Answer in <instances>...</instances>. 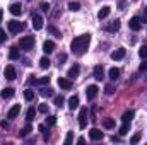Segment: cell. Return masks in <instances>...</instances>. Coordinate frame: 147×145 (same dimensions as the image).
Wrapping results in <instances>:
<instances>
[{"label": "cell", "instance_id": "obj_29", "mask_svg": "<svg viewBox=\"0 0 147 145\" xmlns=\"http://www.w3.org/2000/svg\"><path fill=\"white\" fill-rule=\"evenodd\" d=\"M69 9L72 12H77V10H80V3L79 2H69Z\"/></svg>", "mask_w": 147, "mask_h": 145}, {"label": "cell", "instance_id": "obj_5", "mask_svg": "<svg viewBox=\"0 0 147 145\" xmlns=\"http://www.w3.org/2000/svg\"><path fill=\"white\" fill-rule=\"evenodd\" d=\"M128 26H130V29H132V31H139V29L142 28V19H140V17H137V15H134V17L130 19Z\"/></svg>", "mask_w": 147, "mask_h": 145}, {"label": "cell", "instance_id": "obj_6", "mask_svg": "<svg viewBox=\"0 0 147 145\" xmlns=\"http://www.w3.org/2000/svg\"><path fill=\"white\" fill-rule=\"evenodd\" d=\"M31 19H33V28H34L36 31H39V29L43 28V17H41L39 14H33Z\"/></svg>", "mask_w": 147, "mask_h": 145}, {"label": "cell", "instance_id": "obj_22", "mask_svg": "<svg viewBox=\"0 0 147 145\" xmlns=\"http://www.w3.org/2000/svg\"><path fill=\"white\" fill-rule=\"evenodd\" d=\"M69 108L70 109L79 108V97H77V96H72V97L69 99Z\"/></svg>", "mask_w": 147, "mask_h": 145}, {"label": "cell", "instance_id": "obj_31", "mask_svg": "<svg viewBox=\"0 0 147 145\" xmlns=\"http://www.w3.org/2000/svg\"><path fill=\"white\" fill-rule=\"evenodd\" d=\"M128 130H130V123H123L121 128H120V135H127Z\"/></svg>", "mask_w": 147, "mask_h": 145}, {"label": "cell", "instance_id": "obj_14", "mask_svg": "<svg viewBox=\"0 0 147 145\" xmlns=\"http://www.w3.org/2000/svg\"><path fill=\"white\" fill-rule=\"evenodd\" d=\"M5 79H9V80H14L17 75H16V68L12 67V65H9V67H5Z\"/></svg>", "mask_w": 147, "mask_h": 145}, {"label": "cell", "instance_id": "obj_48", "mask_svg": "<svg viewBox=\"0 0 147 145\" xmlns=\"http://www.w3.org/2000/svg\"><path fill=\"white\" fill-rule=\"evenodd\" d=\"M2 15H3V12H2V10H0V22H2Z\"/></svg>", "mask_w": 147, "mask_h": 145}, {"label": "cell", "instance_id": "obj_21", "mask_svg": "<svg viewBox=\"0 0 147 145\" xmlns=\"http://www.w3.org/2000/svg\"><path fill=\"white\" fill-rule=\"evenodd\" d=\"M103 126L108 128V130L115 128V119H113V118H105V119H103Z\"/></svg>", "mask_w": 147, "mask_h": 145}, {"label": "cell", "instance_id": "obj_35", "mask_svg": "<svg viewBox=\"0 0 147 145\" xmlns=\"http://www.w3.org/2000/svg\"><path fill=\"white\" fill-rule=\"evenodd\" d=\"M67 62V55L65 53H60L58 55V65H62V63H65Z\"/></svg>", "mask_w": 147, "mask_h": 145}, {"label": "cell", "instance_id": "obj_46", "mask_svg": "<svg viewBox=\"0 0 147 145\" xmlns=\"http://www.w3.org/2000/svg\"><path fill=\"white\" fill-rule=\"evenodd\" d=\"M140 70H147V62H142L140 63Z\"/></svg>", "mask_w": 147, "mask_h": 145}, {"label": "cell", "instance_id": "obj_28", "mask_svg": "<svg viewBox=\"0 0 147 145\" xmlns=\"http://www.w3.org/2000/svg\"><path fill=\"white\" fill-rule=\"evenodd\" d=\"M24 99H26V101H33V99H34V92H33L31 89H26V91H24Z\"/></svg>", "mask_w": 147, "mask_h": 145}, {"label": "cell", "instance_id": "obj_7", "mask_svg": "<svg viewBox=\"0 0 147 145\" xmlns=\"http://www.w3.org/2000/svg\"><path fill=\"white\" fill-rule=\"evenodd\" d=\"M98 85H87V89H86V96H87V99L91 101V99H94L96 96H98Z\"/></svg>", "mask_w": 147, "mask_h": 145}, {"label": "cell", "instance_id": "obj_2", "mask_svg": "<svg viewBox=\"0 0 147 145\" xmlns=\"http://www.w3.org/2000/svg\"><path fill=\"white\" fill-rule=\"evenodd\" d=\"M34 46V38L33 36H24L19 39V48L21 50H33Z\"/></svg>", "mask_w": 147, "mask_h": 145}, {"label": "cell", "instance_id": "obj_41", "mask_svg": "<svg viewBox=\"0 0 147 145\" xmlns=\"http://www.w3.org/2000/svg\"><path fill=\"white\" fill-rule=\"evenodd\" d=\"M57 123V116H48V125H55Z\"/></svg>", "mask_w": 147, "mask_h": 145}, {"label": "cell", "instance_id": "obj_4", "mask_svg": "<svg viewBox=\"0 0 147 145\" xmlns=\"http://www.w3.org/2000/svg\"><path fill=\"white\" fill-rule=\"evenodd\" d=\"M87 125V108H82L79 111V126L84 130Z\"/></svg>", "mask_w": 147, "mask_h": 145}, {"label": "cell", "instance_id": "obj_26", "mask_svg": "<svg viewBox=\"0 0 147 145\" xmlns=\"http://www.w3.org/2000/svg\"><path fill=\"white\" fill-rule=\"evenodd\" d=\"M48 31H50V33H51V34H53L55 38H58V39L62 38V33H60V31H58L55 26H48Z\"/></svg>", "mask_w": 147, "mask_h": 145}, {"label": "cell", "instance_id": "obj_24", "mask_svg": "<svg viewBox=\"0 0 147 145\" xmlns=\"http://www.w3.org/2000/svg\"><path fill=\"white\" fill-rule=\"evenodd\" d=\"M50 63H51V62H50V60H48V58H46V56H43V58H41V60H39V67H41V68H43V70H46V68H48V67H50Z\"/></svg>", "mask_w": 147, "mask_h": 145}, {"label": "cell", "instance_id": "obj_20", "mask_svg": "<svg viewBox=\"0 0 147 145\" xmlns=\"http://www.w3.org/2000/svg\"><path fill=\"white\" fill-rule=\"evenodd\" d=\"M132 119H134V111H125L123 116H121V121L123 123H130Z\"/></svg>", "mask_w": 147, "mask_h": 145}, {"label": "cell", "instance_id": "obj_47", "mask_svg": "<svg viewBox=\"0 0 147 145\" xmlns=\"http://www.w3.org/2000/svg\"><path fill=\"white\" fill-rule=\"evenodd\" d=\"M118 7H120V10H123V7H125V0H120V3H118Z\"/></svg>", "mask_w": 147, "mask_h": 145}, {"label": "cell", "instance_id": "obj_32", "mask_svg": "<svg viewBox=\"0 0 147 145\" xmlns=\"http://www.w3.org/2000/svg\"><path fill=\"white\" fill-rule=\"evenodd\" d=\"M29 132H31V126H29V125H26V126L21 130V133H19V135H21V137H28V135H29Z\"/></svg>", "mask_w": 147, "mask_h": 145}, {"label": "cell", "instance_id": "obj_44", "mask_svg": "<svg viewBox=\"0 0 147 145\" xmlns=\"http://www.w3.org/2000/svg\"><path fill=\"white\" fill-rule=\"evenodd\" d=\"M38 130H39L41 133H46V126H45V125H39V126H38Z\"/></svg>", "mask_w": 147, "mask_h": 145}, {"label": "cell", "instance_id": "obj_34", "mask_svg": "<svg viewBox=\"0 0 147 145\" xmlns=\"http://www.w3.org/2000/svg\"><path fill=\"white\" fill-rule=\"evenodd\" d=\"M139 55H140V58H147V44H144V46L139 50Z\"/></svg>", "mask_w": 147, "mask_h": 145}, {"label": "cell", "instance_id": "obj_16", "mask_svg": "<svg viewBox=\"0 0 147 145\" xmlns=\"http://www.w3.org/2000/svg\"><path fill=\"white\" fill-rule=\"evenodd\" d=\"M9 10H10L12 15H21V14H22V7H21V3H12V5L9 7Z\"/></svg>", "mask_w": 147, "mask_h": 145}, {"label": "cell", "instance_id": "obj_1", "mask_svg": "<svg viewBox=\"0 0 147 145\" xmlns=\"http://www.w3.org/2000/svg\"><path fill=\"white\" fill-rule=\"evenodd\" d=\"M89 43H91V34H82V36L74 38L70 43V48L75 55H84L89 48Z\"/></svg>", "mask_w": 147, "mask_h": 145}, {"label": "cell", "instance_id": "obj_42", "mask_svg": "<svg viewBox=\"0 0 147 145\" xmlns=\"http://www.w3.org/2000/svg\"><path fill=\"white\" fill-rule=\"evenodd\" d=\"M139 140H140V135H134V137L130 138V142H132V144H137Z\"/></svg>", "mask_w": 147, "mask_h": 145}, {"label": "cell", "instance_id": "obj_15", "mask_svg": "<svg viewBox=\"0 0 147 145\" xmlns=\"http://www.w3.org/2000/svg\"><path fill=\"white\" fill-rule=\"evenodd\" d=\"M79 72H80V67H79V65H74V67H70V68H69L67 77L72 80V79H75V77H79Z\"/></svg>", "mask_w": 147, "mask_h": 145}, {"label": "cell", "instance_id": "obj_19", "mask_svg": "<svg viewBox=\"0 0 147 145\" xmlns=\"http://www.w3.org/2000/svg\"><path fill=\"white\" fill-rule=\"evenodd\" d=\"M0 96H2L3 99H10V97L14 96V89H12V87H5V89L0 92Z\"/></svg>", "mask_w": 147, "mask_h": 145}, {"label": "cell", "instance_id": "obj_38", "mask_svg": "<svg viewBox=\"0 0 147 145\" xmlns=\"http://www.w3.org/2000/svg\"><path fill=\"white\" fill-rule=\"evenodd\" d=\"M39 113H45V114H46V113H48V104H46V103H43V104H39Z\"/></svg>", "mask_w": 147, "mask_h": 145}, {"label": "cell", "instance_id": "obj_37", "mask_svg": "<svg viewBox=\"0 0 147 145\" xmlns=\"http://www.w3.org/2000/svg\"><path fill=\"white\" fill-rule=\"evenodd\" d=\"M39 7H41V10H43V12H48V10H50V3H48V2H41V5H39Z\"/></svg>", "mask_w": 147, "mask_h": 145}, {"label": "cell", "instance_id": "obj_12", "mask_svg": "<svg viewBox=\"0 0 147 145\" xmlns=\"http://www.w3.org/2000/svg\"><path fill=\"white\" fill-rule=\"evenodd\" d=\"M43 51H45L46 55L53 53V51H55V43H53V41H45V43H43Z\"/></svg>", "mask_w": 147, "mask_h": 145}, {"label": "cell", "instance_id": "obj_11", "mask_svg": "<svg viewBox=\"0 0 147 145\" xmlns=\"http://www.w3.org/2000/svg\"><path fill=\"white\" fill-rule=\"evenodd\" d=\"M110 12H111V7H108V5L101 7L99 12H98V19H99V21H101V19H106V17L110 15Z\"/></svg>", "mask_w": 147, "mask_h": 145}, {"label": "cell", "instance_id": "obj_13", "mask_svg": "<svg viewBox=\"0 0 147 145\" xmlns=\"http://www.w3.org/2000/svg\"><path fill=\"white\" fill-rule=\"evenodd\" d=\"M125 56V48H118V50H115L113 53H111V60H121Z\"/></svg>", "mask_w": 147, "mask_h": 145}, {"label": "cell", "instance_id": "obj_33", "mask_svg": "<svg viewBox=\"0 0 147 145\" xmlns=\"http://www.w3.org/2000/svg\"><path fill=\"white\" fill-rule=\"evenodd\" d=\"M63 103H65V99H63L62 96H57V97H55V104H57L58 108H62V106H63Z\"/></svg>", "mask_w": 147, "mask_h": 145}, {"label": "cell", "instance_id": "obj_17", "mask_svg": "<svg viewBox=\"0 0 147 145\" xmlns=\"http://www.w3.org/2000/svg\"><path fill=\"white\" fill-rule=\"evenodd\" d=\"M120 26H121V22H120V19H115V21L111 22L110 26L106 28V31H110V33H116V31L120 29Z\"/></svg>", "mask_w": 147, "mask_h": 145}, {"label": "cell", "instance_id": "obj_45", "mask_svg": "<svg viewBox=\"0 0 147 145\" xmlns=\"http://www.w3.org/2000/svg\"><path fill=\"white\" fill-rule=\"evenodd\" d=\"M144 22H147V7H146V10H144V15H142V24Z\"/></svg>", "mask_w": 147, "mask_h": 145}, {"label": "cell", "instance_id": "obj_23", "mask_svg": "<svg viewBox=\"0 0 147 145\" xmlns=\"http://www.w3.org/2000/svg\"><path fill=\"white\" fill-rule=\"evenodd\" d=\"M9 56H10V60H17V58H19V50H17V46H12V48H10Z\"/></svg>", "mask_w": 147, "mask_h": 145}, {"label": "cell", "instance_id": "obj_36", "mask_svg": "<svg viewBox=\"0 0 147 145\" xmlns=\"http://www.w3.org/2000/svg\"><path fill=\"white\" fill-rule=\"evenodd\" d=\"M72 138H74V132H69L67 133V137H65V144H72Z\"/></svg>", "mask_w": 147, "mask_h": 145}, {"label": "cell", "instance_id": "obj_3", "mask_svg": "<svg viewBox=\"0 0 147 145\" xmlns=\"http://www.w3.org/2000/svg\"><path fill=\"white\" fill-rule=\"evenodd\" d=\"M9 31L12 33V34H17L19 31H22L24 28H26V24L24 22H19V21H9Z\"/></svg>", "mask_w": 147, "mask_h": 145}, {"label": "cell", "instance_id": "obj_27", "mask_svg": "<svg viewBox=\"0 0 147 145\" xmlns=\"http://www.w3.org/2000/svg\"><path fill=\"white\" fill-rule=\"evenodd\" d=\"M118 77H120V70H118V68H115V67L110 68V79H111V80H116Z\"/></svg>", "mask_w": 147, "mask_h": 145}, {"label": "cell", "instance_id": "obj_25", "mask_svg": "<svg viewBox=\"0 0 147 145\" xmlns=\"http://www.w3.org/2000/svg\"><path fill=\"white\" fill-rule=\"evenodd\" d=\"M55 92H53V89L51 87H45V89H41V96H45V97H51Z\"/></svg>", "mask_w": 147, "mask_h": 145}, {"label": "cell", "instance_id": "obj_43", "mask_svg": "<svg viewBox=\"0 0 147 145\" xmlns=\"http://www.w3.org/2000/svg\"><path fill=\"white\" fill-rule=\"evenodd\" d=\"M5 31H3V29H0V43H2V41H5Z\"/></svg>", "mask_w": 147, "mask_h": 145}, {"label": "cell", "instance_id": "obj_40", "mask_svg": "<svg viewBox=\"0 0 147 145\" xmlns=\"http://www.w3.org/2000/svg\"><path fill=\"white\" fill-rule=\"evenodd\" d=\"M36 84H48L50 82V77H43V79H39V80H34Z\"/></svg>", "mask_w": 147, "mask_h": 145}, {"label": "cell", "instance_id": "obj_30", "mask_svg": "<svg viewBox=\"0 0 147 145\" xmlns=\"http://www.w3.org/2000/svg\"><path fill=\"white\" fill-rule=\"evenodd\" d=\"M34 116H36V111H34L33 108H29L28 111H26V119H28V121H31Z\"/></svg>", "mask_w": 147, "mask_h": 145}, {"label": "cell", "instance_id": "obj_8", "mask_svg": "<svg viewBox=\"0 0 147 145\" xmlns=\"http://www.w3.org/2000/svg\"><path fill=\"white\" fill-rule=\"evenodd\" d=\"M89 137H91V140H103L105 138V133L101 130H98V128H92L89 132Z\"/></svg>", "mask_w": 147, "mask_h": 145}, {"label": "cell", "instance_id": "obj_39", "mask_svg": "<svg viewBox=\"0 0 147 145\" xmlns=\"http://www.w3.org/2000/svg\"><path fill=\"white\" fill-rule=\"evenodd\" d=\"M105 92H106V94H108V96H111V94H113V92H115V87H113V85H106V89H105Z\"/></svg>", "mask_w": 147, "mask_h": 145}, {"label": "cell", "instance_id": "obj_9", "mask_svg": "<svg viewBox=\"0 0 147 145\" xmlns=\"http://www.w3.org/2000/svg\"><path fill=\"white\" fill-rule=\"evenodd\" d=\"M58 85H60L62 89L69 91V89L72 87V82H70V79H65V77H58Z\"/></svg>", "mask_w": 147, "mask_h": 145}, {"label": "cell", "instance_id": "obj_10", "mask_svg": "<svg viewBox=\"0 0 147 145\" xmlns=\"http://www.w3.org/2000/svg\"><path fill=\"white\" fill-rule=\"evenodd\" d=\"M19 113H21V106H19V104H16V106H12V108L9 109V113H7V118L14 119V118H17V116H19Z\"/></svg>", "mask_w": 147, "mask_h": 145}, {"label": "cell", "instance_id": "obj_18", "mask_svg": "<svg viewBox=\"0 0 147 145\" xmlns=\"http://www.w3.org/2000/svg\"><path fill=\"white\" fill-rule=\"evenodd\" d=\"M94 79H96V80L105 79V70H103L101 65H96V67H94Z\"/></svg>", "mask_w": 147, "mask_h": 145}]
</instances>
